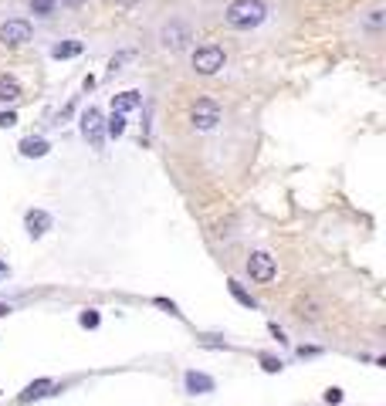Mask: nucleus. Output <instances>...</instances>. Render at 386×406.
<instances>
[{"label":"nucleus","instance_id":"obj_24","mask_svg":"<svg viewBox=\"0 0 386 406\" xmlns=\"http://www.w3.org/2000/svg\"><path fill=\"white\" fill-rule=\"evenodd\" d=\"M11 126H18V116L14 112H0V129H11Z\"/></svg>","mask_w":386,"mask_h":406},{"label":"nucleus","instance_id":"obj_28","mask_svg":"<svg viewBox=\"0 0 386 406\" xmlns=\"http://www.w3.org/2000/svg\"><path fill=\"white\" fill-rule=\"evenodd\" d=\"M65 7H78V4H85V0H61Z\"/></svg>","mask_w":386,"mask_h":406},{"label":"nucleus","instance_id":"obj_12","mask_svg":"<svg viewBox=\"0 0 386 406\" xmlns=\"http://www.w3.org/2000/svg\"><path fill=\"white\" fill-rule=\"evenodd\" d=\"M142 105V95L139 92H122V95H112V112H133V109H139Z\"/></svg>","mask_w":386,"mask_h":406},{"label":"nucleus","instance_id":"obj_6","mask_svg":"<svg viewBox=\"0 0 386 406\" xmlns=\"http://www.w3.org/2000/svg\"><path fill=\"white\" fill-rule=\"evenodd\" d=\"M190 119H193V129H197V133H211V129H217V122H220V109H217V102H211V98H197Z\"/></svg>","mask_w":386,"mask_h":406},{"label":"nucleus","instance_id":"obj_4","mask_svg":"<svg viewBox=\"0 0 386 406\" xmlns=\"http://www.w3.org/2000/svg\"><path fill=\"white\" fill-rule=\"evenodd\" d=\"M31 41H34L31 20L11 18V20L0 24V44H4V48H24V44H31Z\"/></svg>","mask_w":386,"mask_h":406},{"label":"nucleus","instance_id":"obj_3","mask_svg":"<svg viewBox=\"0 0 386 406\" xmlns=\"http://www.w3.org/2000/svg\"><path fill=\"white\" fill-rule=\"evenodd\" d=\"M193 41V31L190 24H183V20H166L163 27H159V44L166 48V51H187Z\"/></svg>","mask_w":386,"mask_h":406},{"label":"nucleus","instance_id":"obj_20","mask_svg":"<svg viewBox=\"0 0 386 406\" xmlns=\"http://www.w3.org/2000/svg\"><path fill=\"white\" fill-rule=\"evenodd\" d=\"M55 4H58V0H31V14L51 18V14H55Z\"/></svg>","mask_w":386,"mask_h":406},{"label":"nucleus","instance_id":"obj_2","mask_svg":"<svg viewBox=\"0 0 386 406\" xmlns=\"http://www.w3.org/2000/svg\"><path fill=\"white\" fill-rule=\"evenodd\" d=\"M224 61H227V55H224V48L220 44H204V48H197L193 51V72L197 75H217L220 68H224Z\"/></svg>","mask_w":386,"mask_h":406},{"label":"nucleus","instance_id":"obj_15","mask_svg":"<svg viewBox=\"0 0 386 406\" xmlns=\"http://www.w3.org/2000/svg\"><path fill=\"white\" fill-rule=\"evenodd\" d=\"M227 291H231L234 298L244 305V309H258V302H254V295H248V291L241 288V281H227Z\"/></svg>","mask_w":386,"mask_h":406},{"label":"nucleus","instance_id":"obj_11","mask_svg":"<svg viewBox=\"0 0 386 406\" xmlns=\"http://www.w3.org/2000/svg\"><path fill=\"white\" fill-rule=\"evenodd\" d=\"M51 153V142L48 139H41V135H27V139H20V156H27V159H41V156Z\"/></svg>","mask_w":386,"mask_h":406},{"label":"nucleus","instance_id":"obj_29","mask_svg":"<svg viewBox=\"0 0 386 406\" xmlns=\"http://www.w3.org/2000/svg\"><path fill=\"white\" fill-rule=\"evenodd\" d=\"M4 274H7V264H0V278H4Z\"/></svg>","mask_w":386,"mask_h":406},{"label":"nucleus","instance_id":"obj_23","mask_svg":"<svg viewBox=\"0 0 386 406\" xmlns=\"http://www.w3.org/2000/svg\"><path fill=\"white\" fill-rule=\"evenodd\" d=\"M322 400H326L328 406H339L342 403V389H335V386H328L326 393H322Z\"/></svg>","mask_w":386,"mask_h":406},{"label":"nucleus","instance_id":"obj_7","mask_svg":"<svg viewBox=\"0 0 386 406\" xmlns=\"http://www.w3.org/2000/svg\"><path fill=\"white\" fill-rule=\"evenodd\" d=\"M248 274H251L258 285H268L274 281V274H278V264H274V257L268 251H254L248 257Z\"/></svg>","mask_w":386,"mask_h":406},{"label":"nucleus","instance_id":"obj_8","mask_svg":"<svg viewBox=\"0 0 386 406\" xmlns=\"http://www.w3.org/2000/svg\"><path fill=\"white\" fill-rule=\"evenodd\" d=\"M51 224H55V220H51V213L48 210H27L24 213V227H27V234H31L34 241L51 231Z\"/></svg>","mask_w":386,"mask_h":406},{"label":"nucleus","instance_id":"obj_13","mask_svg":"<svg viewBox=\"0 0 386 406\" xmlns=\"http://www.w3.org/2000/svg\"><path fill=\"white\" fill-rule=\"evenodd\" d=\"M18 98H20V85H18V78L0 75V102L7 105V102H18Z\"/></svg>","mask_w":386,"mask_h":406},{"label":"nucleus","instance_id":"obj_18","mask_svg":"<svg viewBox=\"0 0 386 406\" xmlns=\"http://www.w3.org/2000/svg\"><path fill=\"white\" fill-rule=\"evenodd\" d=\"M78 325H81V329H98V325H102V315H98L95 309H81L78 311Z\"/></svg>","mask_w":386,"mask_h":406},{"label":"nucleus","instance_id":"obj_14","mask_svg":"<svg viewBox=\"0 0 386 406\" xmlns=\"http://www.w3.org/2000/svg\"><path fill=\"white\" fill-rule=\"evenodd\" d=\"M122 133H126V116H122V112H112V116L105 119V135L119 139Z\"/></svg>","mask_w":386,"mask_h":406},{"label":"nucleus","instance_id":"obj_19","mask_svg":"<svg viewBox=\"0 0 386 406\" xmlns=\"http://www.w3.org/2000/svg\"><path fill=\"white\" fill-rule=\"evenodd\" d=\"M363 24H366L369 31H383V24H386V11H383V7H373V11L366 14V20H363Z\"/></svg>","mask_w":386,"mask_h":406},{"label":"nucleus","instance_id":"obj_25","mask_svg":"<svg viewBox=\"0 0 386 406\" xmlns=\"http://www.w3.org/2000/svg\"><path fill=\"white\" fill-rule=\"evenodd\" d=\"M268 329H271V335H274V339H278V342H285V332H281V329H278V325H274V322H271V325H268Z\"/></svg>","mask_w":386,"mask_h":406},{"label":"nucleus","instance_id":"obj_10","mask_svg":"<svg viewBox=\"0 0 386 406\" xmlns=\"http://www.w3.org/2000/svg\"><path fill=\"white\" fill-rule=\"evenodd\" d=\"M51 393H58V386L51 383V379H38V383H31V386L20 389V403H34V400H44V396H51Z\"/></svg>","mask_w":386,"mask_h":406},{"label":"nucleus","instance_id":"obj_27","mask_svg":"<svg viewBox=\"0 0 386 406\" xmlns=\"http://www.w3.org/2000/svg\"><path fill=\"white\" fill-rule=\"evenodd\" d=\"M112 4H116V7H135L139 0H112Z\"/></svg>","mask_w":386,"mask_h":406},{"label":"nucleus","instance_id":"obj_22","mask_svg":"<svg viewBox=\"0 0 386 406\" xmlns=\"http://www.w3.org/2000/svg\"><path fill=\"white\" fill-rule=\"evenodd\" d=\"M156 309L170 311V315H173V318H183V311L176 309V305H173V302H170V298H156Z\"/></svg>","mask_w":386,"mask_h":406},{"label":"nucleus","instance_id":"obj_16","mask_svg":"<svg viewBox=\"0 0 386 406\" xmlns=\"http://www.w3.org/2000/svg\"><path fill=\"white\" fill-rule=\"evenodd\" d=\"M51 55H55V58H75V55H81V41H65V44H55V48H51Z\"/></svg>","mask_w":386,"mask_h":406},{"label":"nucleus","instance_id":"obj_17","mask_svg":"<svg viewBox=\"0 0 386 406\" xmlns=\"http://www.w3.org/2000/svg\"><path fill=\"white\" fill-rule=\"evenodd\" d=\"M295 315H298L302 322H315L322 311H319V305H315V302H298V305H295Z\"/></svg>","mask_w":386,"mask_h":406},{"label":"nucleus","instance_id":"obj_5","mask_svg":"<svg viewBox=\"0 0 386 406\" xmlns=\"http://www.w3.org/2000/svg\"><path fill=\"white\" fill-rule=\"evenodd\" d=\"M81 135H85V142H88L92 149H102V146H105V119H102V112L92 109V105L81 112Z\"/></svg>","mask_w":386,"mask_h":406},{"label":"nucleus","instance_id":"obj_1","mask_svg":"<svg viewBox=\"0 0 386 406\" xmlns=\"http://www.w3.org/2000/svg\"><path fill=\"white\" fill-rule=\"evenodd\" d=\"M224 20L234 31H254L268 20V4L265 0H231L224 11Z\"/></svg>","mask_w":386,"mask_h":406},{"label":"nucleus","instance_id":"obj_26","mask_svg":"<svg viewBox=\"0 0 386 406\" xmlns=\"http://www.w3.org/2000/svg\"><path fill=\"white\" fill-rule=\"evenodd\" d=\"M11 311H14V309H11V305H7V302H0V318H7V315H11Z\"/></svg>","mask_w":386,"mask_h":406},{"label":"nucleus","instance_id":"obj_21","mask_svg":"<svg viewBox=\"0 0 386 406\" xmlns=\"http://www.w3.org/2000/svg\"><path fill=\"white\" fill-rule=\"evenodd\" d=\"M261 369H265V372H281V359H274V356H261Z\"/></svg>","mask_w":386,"mask_h":406},{"label":"nucleus","instance_id":"obj_9","mask_svg":"<svg viewBox=\"0 0 386 406\" xmlns=\"http://www.w3.org/2000/svg\"><path fill=\"white\" fill-rule=\"evenodd\" d=\"M183 386H187V393H193V396H204V393H213V379L207 376V372L187 369V376H183Z\"/></svg>","mask_w":386,"mask_h":406}]
</instances>
